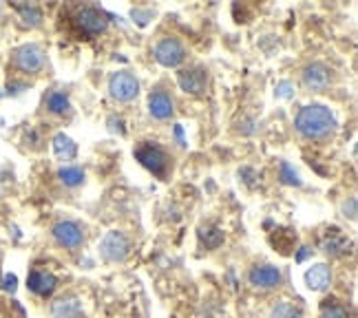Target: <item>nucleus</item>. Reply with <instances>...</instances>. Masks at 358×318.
Wrapping results in <instances>:
<instances>
[{"label": "nucleus", "instance_id": "obj_16", "mask_svg": "<svg viewBox=\"0 0 358 318\" xmlns=\"http://www.w3.org/2000/svg\"><path fill=\"white\" fill-rule=\"evenodd\" d=\"M53 150H56V155L60 159H73L78 155L76 142L69 135H64V133H58L56 137H53Z\"/></svg>", "mask_w": 358, "mask_h": 318}, {"label": "nucleus", "instance_id": "obj_7", "mask_svg": "<svg viewBox=\"0 0 358 318\" xmlns=\"http://www.w3.org/2000/svg\"><path fill=\"white\" fill-rule=\"evenodd\" d=\"M184 58H186V49L177 38H164L155 47V60L162 66H169V68L177 66L184 62Z\"/></svg>", "mask_w": 358, "mask_h": 318}, {"label": "nucleus", "instance_id": "obj_17", "mask_svg": "<svg viewBox=\"0 0 358 318\" xmlns=\"http://www.w3.org/2000/svg\"><path fill=\"white\" fill-rule=\"evenodd\" d=\"M348 245H350V241L345 237H341L338 230H332V234H329L327 239H323V243H321L323 252L332 254V256H338L343 252H348Z\"/></svg>", "mask_w": 358, "mask_h": 318}, {"label": "nucleus", "instance_id": "obj_33", "mask_svg": "<svg viewBox=\"0 0 358 318\" xmlns=\"http://www.w3.org/2000/svg\"><path fill=\"white\" fill-rule=\"evenodd\" d=\"M22 89H27V85H9V93H20Z\"/></svg>", "mask_w": 358, "mask_h": 318}, {"label": "nucleus", "instance_id": "obj_25", "mask_svg": "<svg viewBox=\"0 0 358 318\" xmlns=\"http://www.w3.org/2000/svg\"><path fill=\"white\" fill-rule=\"evenodd\" d=\"M279 177H281V182L287 184V186H301V179H299L296 171L287 161H281V166H279Z\"/></svg>", "mask_w": 358, "mask_h": 318}, {"label": "nucleus", "instance_id": "obj_2", "mask_svg": "<svg viewBox=\"0 0 358 318\" xmlns=\"http://www.w3.org/2000/svg\"><path fill=\"white\" fill-rule=\"evenodd\" d=\"M135 159L140 161L146 171H150L155 177L164 179L169 173V155L164 153V150L153 144V142H142L140 146L135 148Z\"/></svg>", "mask_w": 358, "mask_h": 318}, {"label": "nucleus", "instance_id": "obj_21", "mask_svg": "<svg viewBox=\"0 0 358 318\" xmlns=\"http://www.w3.org/2000/svg\"><path fill=\"white\" fill-rule=\"evenodd\" d=\"M58 177H60V182L64 186H80L82 182H85V171L78 168V166H64V168L58 171Z\"/></svg>", "mask_w": 358, "mask_h": 318}, {"label": "nucleus", "instance_id": "obj_9", "mask_svg": "<svg viewBox=\"0 0 358 318\" xmlns=\"http://www.w3.org/2000/svg\"><path fill=\"white\" fill-rule=\"evenodd\" d=\"M53 239H56L62 247H80L85 243V234H82V228L76 224V221H58L53 226Z\"/></svg>", "mask_w": 358, "mask_h": 318}, {"label": "nucleus", "instance_id": "obj_1", "mask_svg": "<svg viewBox=\"0 0 358 318\" xmlns=\"http://www.w3.org/2000/svg\"><path fill=\"white\" fill-rule=\"evenodd\" d=\"M296 131L308 137V140H323V137L332 135L338 127L336 115L323 104H308L303 106L294 117Z\"/></svg>", "mask_w": 358, "mask_h": 318}, {"label": "nucleus", "instance_id": "obj_6", "mask_svg": "<svg viewBox=\"0 0 358 318\" xmlns=\"http://www.w3.org/2000/svg\"><path fill=\"white\" fill-rule=\"evenodd\" d=\"M76 24L82 34L87 36H98L102 31H106L108 20H106V13L98 7H82L76 13Z\"/></svg>", "mask_w": 358, "mask_h": 318}, {"label": "nucleus", "instance_id": "obj_32", "mask_svg": "<svg viewBox=\"0 0 358 318\" xmlns=\"http://www.w3.org/2000/svg\"><path fill=\"white\" fill-rule=\"evenodd\" d=\"M148 11H133V18H148ZM140 24H144V20H140Z\"/></svg>", "mask_w": 358, "mask_h": 318}, {"label": "nucleus", "instance_id": "obj_11", "mask_svg": "<svg viewBox=\"0 0 358 318\" xmlns=\"http://www.w3.org/2000/svg\"><path fill=\"white\" fill-rule=\"evenodd\" d=\"M27 287L38 296H49L58 287V279L47 270H31L27 276Z\"/></svg>", "mask_w": 358, "mask_h": 318}, {"label": "nucleus", "instance_id": "obj_5", "mask_svg": "<svg viewBox=\"0 0 358 318\" xmlns=\"http://www.w3.org/2000/svg\"><path fill=\"white\" fill-rule=\"evenodd\" d=\"M108 91L111 98L117 102H131L137 93H140V82L131 71H117L108 80Z\"/></svg>", "mask_w": 358, "mask_h": 318}, {"label": "nucleus", "instance_id": "obj_10", "mask_svg": "<svg viewBox=\"0 0 358 318\" xmlns=\"http://www.w3.org/2000/svg\"><path fill=\"white\" fill-rule=\"evenodd\" d=\"M177 82H179V87H182L186 93L201 95L206 91V87H208V73H206V68H201V66L186 68V71L179 73Z\"/></svg>", "mask_w": 358, "mask_h": 318}, {"label": "nucleus", "instance_id": "obj_15", "mask_svg": "<svg viewBox=\"0 0 358 318\" xmlns=\"http://www.w3.org/2000/svg\"><path fill=\"white\" fill-rule=\"evenodd\" d=\"M51 314H53V318H82L85 310H82V303L76 296H66V298H60L53 303Z\"/></svg>", "mask_w": 358, "mask_h": 318}, {"label": "nucleus", "instance_id": "obj_23", "mask_svg": "<svg viewBox=\"0 0 358 318\" xmlns=\"http://www.w3.org/2000/svg\"><path fill=\"white\" fill-rule=\"evenodd\" d=\"M270 318H303V314H301V310H299V308H294V305H292V303L279 301L277 305L272 308Z\"/></svg>", "mask_w": 358, "mask_h": 318}, {"label": "nucleus", "instance_id": "obj_26", "mask_svg": "<svg viewBox=\"0 0 358 318\" xmlns=\"http://www.w3.org/2000/svg\"><path fill=\"white\" fill-rule=\"evenodd\" d=\"M277 95H279V98H292V95H294V85H292V82H287V80H283V82H279V85H277Z\"/></svg>", "mask_w": 358, "mask_h": 318}, {"label": "nucleus", "instance_id": "obj_24", "mask_svg": "<svg viewBox=\"0 0 358 318\" xmlns=\"http://www.w3.org/2000/svg\"><path fill=\"white\" fill-rule=\"evenodd\" d=\"M277 239H279V243H274V245L279 247V252H281V254H287V252L292 250L294 241H296V234L290 232V230H279V232H277ZM277 239H272V241H277Z\"/></svg>", "mask_w": 358, "mask_h": 318}, {"label": "nucleus", "instance_id": "obj_13", "mask_svg": "<svg viewBox=\"0 0 358 318\" xmlns=\"http://www.w3.org/2000/svg\"><path fill=\"white\" fill-rule=\"evenodd\" d=\"M148 110L155 120H169L175 113L173 98L166 91H153L148 95Z\"/></svg>", "mask_w": 358, "mask_h": 318}, {"label": "nucleus", "instance_id": "obj_18", "mask_svg": "<svg viewBox=\"0 0 358 318\" xmlns=\"http://www.w3.org/2000/svg\"><path fill=\"white\" fill-rule=\"evenodd\" d=\"M45 106L51 110L53 115H64L69 108H71V102H69L66 93L60 91H51L47 98H45Z\"/></svg>", "mask_w": 358, "mask_h": 318}, {"label": "nucleus", "instance_id": "obj_31", "mask_svg": "<svg viewBox=\"0 0 358 318\" xmlns=\"http://www.w3.org/2000/svg\"><path fill=\"white\" fill-rule=\"evenodd\" d=\"M310 252H312L310 247H301V252L296 254V261H299V263H303V261H306V259L310 256Z\"/></svg>", "mask_w": 358, "mask_h": 318}, {"label": "nucleus", "instance_id": "obj_3", "mask_svg": "<svg viewBox=\"0 0 358 318\" xmlns=\"http://www.w3.org/2000/svg\"><path fill=\"white\" fill-rule=\"evenodd\" d=\"M131 252V241L124 232L120 230H111L106 232L102 241H100V254L104 261H111V263H117V261H124Z\"/></svg>", "mask_w": 358, "mask_h": 318}, {"label": "nucleus", "instance_id": "obj_12", "mask_svg": "<svg viewBox=\"0 0 358 318\" xmlns=\"http://www.w3.org/2000/svg\"><path fill=\"white\" fill-rule=\"evenodd\" d=\"M248 279L255 287H261V289H272V287H279L283 276H281V270L274 268V266H261V268H255L250 274H248Z\"/></svg>", "mask_w": 358, "mask_h": 318}, {"label": "nucleus", "instance_id": "obj_27", "mask_svg": "<svg viewBox=\"0 0 358 318\" xmlns=\"http://www.w3.org/2000/svg\"><path fill=\"white\" fill-rule=\"evenodd\" d=\"M108 129H111L113 133H120V135H124V120H122V117H115V115H111V117H108Z\"/></svg>", "mask_w": 358, "mask_h": 318}, {"label": "nucleus", "instance_id": "obj_20", "mask_svg": "<svg viewBox=\"0 0 358 318\" xmlns=\"http://www.w3.org/2000/svg\"><path fill=\"white\" fill-rule=\"evenodd\" d=\"M321 318H350V312L336 298H325L321 303Z\"/></svg>", "mask_w": 358, "mask_h": 318}, {"label": "nucleus", "instance_id": "obj_8", "mask_svg": "<svg viewBox=\"0 0 358 318\" xmlns=\"http://www.w3.org/2000/svg\"><path fill=\"white\" fill-rule=\"evenodd\" d=\"M329 82H332V71H329V66H325L323 62H312L303 68V85L310 91L314 93L325 91L329 87Z\"/></svg>", "mask_w": 358, "mask_h": 318}, {"label": "nucleus", "instance_id": "obj_14", "mask_svg": "<svg viewBox=\"0 0 358 318\" xmlns=\"http://www.w3.org/2000/svg\"><path fill=\"white\" fill-rule=\"evenodd\" d=\"M329 281H332V270H329L325 263H316L306 272V283L314 292H323L327 289Z\"/></svg>", "mask_w": 358, "mask_h": 318}, {"label": "nucleus", "instance_id": "obj_30", "mask_svg": "<svg viewBox=\"0 0 358 318\" xmlns=\"http://www.w3.org/2000/svg\"><path fill=\"white\" fill-rule=\"evenodd\" d=\"M175 137H177V144H179V146H186V140H184V129L179 127V124L175 127Z\"/></svg>", "mask_w": 358, "mask_h": 318}, {"label": "nucleus", "instance_id": "obj_19", "mask_svg": "<svg viewBox=\"0 0 358 318\" xmlns=\"http://www.w3.org/2000/svg\"><path fill=\"white\" fill-rule=\"evenodd\" d=\"M199 239H201V243H203L206 247H208V250H215V247H219V245L224 243L226 234H224L222 228L210 226V228H201V230H199Z\"/></svg>", "mask_w": 358, "mask_h": 318}, {"label": "nucleus", "instance_id": "obj_28", "mask_svg": "<svg viewBox=\"0 0 358 318\" xmlns=\"http://www.w3.org/2000/svg\"><path fill=\"white\" fill-rule=\"evenodd\" d=\"M343 210H345V217L356 219V197H352V199H350V203L343 205Z\"/></svg>", "mask_w": 358, "mask_h": 318}, {"label": "nucleus", "instance_id": "obj_22", "mask_svg": "<svg viewBox=\"0 0 358 318\" xmlns=\"http://www.w3.org/2000/svg\"><path fill=\"white\" fill-rule=\"evenodd\" d=\"M20 18L27 27H40L43 24V11H40L36 5H16Z\"/></svg>", "mask_w": 358, "mask_h": 318}, {"label": "nucleus", "instance_id": "obj_29", "mask_svg": "<svg viewBox=\"0 0 358 318\" xmlns=\"http://www.w3.org/2000/svg\"><path fill=\"white\" fill-rule=\"evenodd\" d=\"M3 283H5L3 287L7 289V292H13V289H16V283H18V279H16V276H13V274H7Z\"/></svg>", "mask_w": 358, "mask_h": 318}, {"label": "nucleus", "instance_id": "obj_4", "mask_svg": "<svg viewBox=\"0 0 358 318\" xmlns=\"http://www.w3.org/2000/svg\"><path fill=\"white\" fill-rule=\"evenodd\" d=\"M13 62H16V66L24 73H38L45 68L47 55H45L43 47L29 43V45H22L13 51Z\"/></svg>", "mask_w": 358, "mask_h": 318}]
</instances>
